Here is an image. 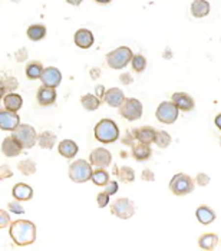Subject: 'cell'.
I'll list each match as a JSON object with an SVG mask.
<instances>
[{
	"instance_id": "cell-1",
	"label": "cell",
	"mask_w": 221,
	"mask_h": 251,
	"mask_svg": "<svg viewBox=\"0 0 221 251\" xmlns=\"http://www.w3.org/2000/svg\"><path fill=\"white\" fill-rule=\"evenodd\" d=\"M9 235L19 247L30 246L36 241V226L29 220H16L9 227Z\"/></svg>"
},
{
	"instance_id": "cell-2",
	"label": "cell",
	"mask_w": 221,
	"mask_h": 251,
	"mask_svg": "<svg viewBox=\"0 0 221 251\" xmlns=\"http://www.w3.org/2000/svg\"><path fill=\"white\" fill-rule=\"evenodd\" d=\"M94 134H95L97 141H99L102 144H112L114 141L120 138V128L115 124V121L102 119L95 125Z\"/></svg>"
},
{
	"instance_id": "cell-3",
	"label": "cell",
	"mask_w": 221,
	"mask_h": 251,
	"mask_svg": "<svg viewBox=\"0 0 221 251\" xmlns=\"http://www.w3.org/2000/svg\"><path fill=\"white\" fill-rule=\"evenodd\" d=\"M68 174L69 178L74 181V182H78V184H83L89 179H92V164L85 161V159H76L74 161L71 165H69V170H68Z\"/></svg>"
},
{
	"instance_id": "cell-4",
	"label": "cell",
	"mask_w": 221,
	"mask_h": 251,
	"mask_svg": "<svg viewBox=\"0 0 221 251\" xmlns=\"http://www.w3.org/2000/svg\"><path fill=\"white\" fill-rule=\"evenodd\" d=\"M168 188H170V191L174 195L184 197V195H188V194H191L194 191L196 182H194V179L190 175L180 173V174H175L172 176V179L168 184Z\"/></svg>"
},
{
	"instance_id": "cell-5",
	"label": "cell",
	"mask_w": 221,
	"mask_h": 251,
	"mask_svg": "<svg viewBox=\"0 0 221 251\" xmlns=\"http://www.w3.org/2000/svg\"><path fill=\"white\" fill-rule=\"evenodd\" d=\"M132 58H134L132 50L128 46H120L106 55V63L111 69L120 71V69H123L128 63H131Z\"/></svg>"
},
{
	"instance_id": "cell-6",
	"label": "cell",
	"mask_w": 221,
	"mask_h": 251,
	"mask_svg": "<svg viewBox=\"0 0 221 251\" xmlns=\"http://www.w3.org/2000/svg\"><path fill=\"white\" fill-rule=\"evenodd\" d=\"M12 135L15 136L23 147V150H30L35 147V144H38V132L36 129L29 125V124H20L19 126L12 132Z\"/></svg>"
},
{
	"instance_id": "cell-7",
	"label": "cell",
	"mask_w": 221,
	"mask_h": 251,
	"mask_svg": "<svg viewBox=\"0 0 221 251\" xmlns=\"http://www.w3.org/2000/svg\"><path fill=\"white\" fill-rule=\"evenodd\" d=\"M118 109H120V115L129 122L140 119L142 116V112H144L142 103L137 98H126Z\"/></svg>"
},
{
	"instance_id": "cell-8",
	"label": "cell",
	"mask_w": 221,
	"mask_h": 251,
	"mask_svg": "<svg viewBox=\"0 0 221 251\" xmlns=\"http://www.w3.org/2000/svg\"><path fill=\"white\" fill-rule=\"evenodd\" d=\"M178 112H180V109H178V106L172 100H164V102H161L160 105H158V108H157L155 118L160 122L165 124V125H171V124H174L177 121Z\"/></svg>"
},
{
	"instance_id": "cell-9",
	"label": "cell",
	"mask_w": 221,
	"mask_h": 251,
	"mask_svg": "<svg viewBox=\"0 0 221 251\" xmlns=\"http://www.w3.org/2000/svg\"><path fill=\"white\" fill-rule=\"evenodd\" d=\"M111 214L118 217L121 220H128L135 214V205L128 198H118L111 205Z\"/></svg>"
},
{
	"instance_id": "cell-10",
	"label": "cell",
	"mask_w": 221,
	"mask_h": 251,
	"mask_svg": "<svg viewBox=\"0 0 221 251\" xmlns=\"http://www.w3.org/2000/svg\"><path fill=\"white\" fill-rule=\"evenodd\" d=\"M89 162L98 168H108L112 164V155L105 148H95L89 155Z\"/></svg>"
},
{
	"instance_id": "cell-11",
	"label": "cell",
	"mask_w": 221,
	"mask_h": 251,
	"mask_svg": "<svg viewBox=\"0 0 221 251\" xmlns=\"http://www.w3.org/2000/svg\"><path fill=\"white\" fill-rule=\"evenodd\" d=\"M20 125V116L18 112L9 111V109H3L0 111V128L3 131H15Z\"/></svg>"
},
{
	"instance_id": "cell-12",
	"label": "cell",
	"mask_w": 221,
	"mask_h": 251,
	"mask_svg": "<svg viewBox=\"0 0 221 251\" xmlns=\"http://www.w3.org/2000/svg\"><path fill=\"white\" fill-rule=\"evenodd\" d=\"M40 80L43 85L46 86H52V88H58L62 82V74L58 68L55 66H48L43 69V74L40 76Z\"/></svg>"
},
{
	"instance_id": "cell-13",
	"label": "cell",
	"mask_w": 221,
	"mask_h": 251,
	"mask_svg": "<svg viewBox=\"0 0 221 251\" xmlns=\"http://www.w3.org/2000/svg\"><path fill=\"white\" fill-rule=\"evenodd\" d=\"M23 151V147L19 141L15 138V136H6L1 142V152L4 154V156H9V158H15L20 155V152Z\"/></svg>"
},
{
	"instance_id": "cell-14",
	"label": "cell",
	"mask_w": 221,
	"mask_h": 251,
	"mask_svg": "<svg viewBox=\"0 0 221 251\" xmlns=\"http://www.w3.org/2000/svg\"><path fill=\"white\" fill-rule=\"evenodd\" d=\"M171 100L178 106V109L182 111V112H191L196 106V102L191 95L185 94V92H175L172 94V98Z\"/></svg>"
},
{
	"instance_id": "cell-15",
	"label": "cell",
	"mask_w": 221,
	"mask_h": 251,
	"mask_svg": "<svg viewBox=\"0 0 221 251\" xmlns=\"http://www.w3.org/2000/svg\"><path fill=\"white\" fill-rule=\"evenodd\" d=\"M55 89L56 88L42 85L39 89H38V94H36L38 103L42 105V106H49V105L55 103V100H56V91Z\"/></svg>"
},
{
	"instance_id": "cell-16",
	"label": "cell",
	"mask_w": 221,
	"mask_h": 251,
	"mask_svg": "<svg viewBox=\"0 0 221 251\" xmlns=\"http://www.w3.org/2000/svg\"><path fill=\"white\" fill-rule=\"evenodd\" d=\"M126 98L123 95V92L121 91L120 88H111L105 92V97H103V102L106 105H109L111 108H120L121 105L123 103Z\"/></svg>"
},
{
	"instance_id": "cell-17",
	"label": "cell",
	"mask_w": 221,
	"mask_h": 251,
	"mask_svg": "<svg viewBox=\"0 0 221 251\" xmlns=\"http://www.w3.org/2000/svg\"><path fill=\"white\" fill-rule=\"evenodd\" d=\"M74 40H75V45L78 48H80V49H89L94 45V42H95L92 32L88 30V29H79V30H76V33L74 36Z\"/></svg>"
},
{
	"instance_id": "cell-18",
	"label": "cell",
	"mask_w": 221,
	"mask_h": 251,
	"mask_svg": "<svg viewBox=\"0 0 221 251\" xmlns=\"http://www.w3.org/2000/svg\"><path fill=\"white\" fill-rule=\"evenodd\" d=\"M58 151L63 158H68V159H72L75 158V155L78 154L79 151V147L75 141L72 139H63L60 141L59 145H58Z\"/></svg>"
},
{
	"instance_id": "cell-19",
	"label": "cell",
	"mask_w": 221,
	"mask_h": 251,
	"mask_svg": "<svg viewBox=\"0 0 221 251\" xmlns=\"http://www.w3.org/2000/svg\"><path fill=\"white\" fill-rule=\"evenodd\" d=\"M134 135L137 138V141L140 142H145V144H152L155 141V135L157 131L152 126H141V128H134L132 129Z\"/></svg>"
},
{
	"instance_id": "cell-20",
	"label": "cell",
	"mask_w": 221,
	"mask_h": 251,
	"mask_svg": "<svg viewBox=\"0 0 221 251\" xmlns=\"http://www.w3.org/2000/svg\"><path fill=\"white\" fill-rule=\"evenodd\" d=\"M132 156L137 159V161H147L151 158L152 155V150L149 147V144H145V142H135L132 147Z\"/></svg>"
},
{
	"instance_id": "cell-21",
	"label": "cell",
	"mask_w": 221,
	"mask_h": 251,
	"mask_svg": "<svg viewBox=\"0 0 221 251\" xmlns=\"http://www.w3.org/2000/svg\"><path fill=\"white\" fill-rule=\"evenodd\" d=\"M12 194H13V198L19 200V201H29L33 198V188L27 184H23V182H18L13 190H12Z\"/></svg>"
},
{
	"instance_id": "cell-22",
	"label": "cell",
	"mask_w": 221,
	"mask_h": 251,
	"mask_svg": "<svg viewBox=\"0 0 221 251\" xmlns=\"http://www.w3.org/2000/svg\"><path fill=\"white\" fill-rule=\"evenodd\" d=\"M23 105V98L20 97L19 94H15V92H10V94H6L3 97V106L9 111H13V112H18Z\"/></svg>"
},
{
	"instance_id": "cell-23",
	"label": "cell",
	"mask_w": 221,
	"mask_h": 251,
	"mask_svg": "<svg viewBox=\"0 0 221 251\" xmlns=\"http://www.w3.org/2000/svg\"><path fill=\"white\" fill-rule=\"evenodd\" d=\"M196 217L197 220L200 221L202 226H208L211 224L213 221H216V213L213 211V208L207 207V205H200L197 210H196Z\"/></svg>"
},
{
	"instance_id": "cell-24",
	"label": "cell",
	"mask_w": 221,
	"mask_h": 251,
	"mask_svg": "<svg viewBox=\"0 0 221 251\" xmlns=\"http://www.w3.org/2000/svg\"><path fill=\"white\" fill-rule=\"evenodd\" d=\"M210 13V3L208 0H194L191 3V15L197 19L205 18Z\"/></svg>"
},
{
	"instance_id": "cell-25",
	"label": "cell",
	"mask_w": 221,
	"mask_h": 251,
	"mask_svg": "<svg viewBox=\"0 0 221 251\" xmlns=\"http://www.w3.org/2000/svg\"><path fill=\"white\" fill-rule=\"evenodd\" d=\"M198 246H200L201 250H214L219 246V235L217 234H213V232H208V234L201 235L200 238H198Z\"/></svg>"
},
{
	"instance_id": "cell-26",
	"label": "cell",
	"mask_w": 221,
	"mask_h": 251,
	"mask_svg": "<svg viewBox=\"0 0 221 251\" xmlns=\"http://www.w3.org/2000/svg\"><path fill=\"white\" fill-rule=\"evenodd\" d=\"M58 138L52 132V131H43L40 132L39 138H38V145L42 150H52L56 144Z\"/></svg>"
},
{
	"instance_id": "cell-27",
	"label": "cell",
	"mask_w": 221,
	"mask_h": 251,
	"mask_svg": "<svg viewBox=\"0 0 221 251\" xmlns=\"http://www.w3.org/2000/svg\"><path fill=\"white\" fill-rule=\"evenodd\" d=\"M114 174L118 176V179H120L121 182H123V184H131V182H134V179H135V171L131 168V167H121V168H114Z\"/></svg>"
},
{
	"instance_id": "cell-28",
	"label": "cell",
	"mask_w": 221,
	"mask_h": 251,
	"mask_svg": "<svg viewBox=\"0 0 221 251\" xmlns=\"http://www.w3.org/2000/svg\"><path fill=\"white\" fill-rule=\"evenodd\" d=\"M100 102H103L99 97L92 95V94H86L80 98V103L86 111H97L100 106Z\"/></svg>"
},
{
	"instance_id": "cell-29",
	"label": "cell",
	"mask_w": 221,
	"mask_h": 251,
	"mask_svg": "<svg viewBox=\"0 0 221 251\" xmlns=\"http://www.w3.org/2000/svg\"><path fill=\"white\" fill-rule=\"evenodd\" d=\"M43 65L40 63L39 60H33V62H29L27 66H26V76L29 77L30 80H35V79H40L42 74H43Z\"/></svg>"
},
{
	"instance_id": "cell-30",
	"label": "cell",
	"mask_w": 221,
	"mask_h": 251,
	"mask_svg": "<svg viewBox=\"0 0 221 251\" xmlns=\"http://www.w3.org/2000/svg\"><path fill=\"white\" fill-rule=\"evenodd\" d=\"M26 35H27V38L30 39V40L39 42V40H42L46 36V26H43V25H32V26L27 27Z\"/></svg>"
},
{
	"instance_id": "cell-31",
	"label": "cell",
	"mask_w": 221,
	"mask_h": 251,
	"mask_svg": "<svg viewBox=\"0 0 221 251\" xmlns=\"http://www.w3.org/2000/svg\"><path fill=\"white\" fill-rule=\"evenodd\" d=\"M19 86V82L15 76H3L1 77V95L15 92Z\"/></svg>"
},
{
	"instance_id": "cell-32",
	"label": "cell",
	"mask_w": 221,
	"mask_h": 251,
	"mask_svg": "<svg viewBox=\"0 0 221 251\" xmlns=\"http://www.w3.org/2000/svg\"><path fill=\"white\" fill-rule=\"evenodd\" d=\"M109 174L105 171V168H98L92 174V182L98 187H105L109 182Z\"/></svg>"
},
{
	"instance_id": "cell-33",
	"label": "cell",
	"mask_w": 221,
	"mask_h": 251,
	"mask_svg": "<svg viewBox=\"0 0 221 251\" xmlns=\"http://www.w3.org/2000/svg\"><path fill=\"white\" fill-rule=\"evenodd\" d=\"M18 170L23 175L30 176V175H33L36 173V162L32 161V159H23V161H20L19 164H18Z\"/></svg>"
},
{
	"instance_id": "cell-34",
	"label": "cell",
	"mask_w": 221,
	"mask_h": 251,
	"mask_svg": "<svg viewBox=\"0 0 221 251\" xmlns=\"http://www.w3.org/2000/svg\"><path fill=\"white\" fill-rule=\"evenodd\" d=\"M171 141H172V138H171V135H170L168 132H165V131H157V135H155L154 144H155L158 148H161V150H165V148L170 147Z\"/></svg>"
},
{
	"instance_id": "cell-35",
	"label": "cell",
	"mask_w": 221,
	"mask_h": 251,
	"mask_svg": "<svg viewBox=\"0 0 221 251\" xmlns=\"http://www.w3.org/2000/svg\"><path fill=\"white\" fill-rule=\"evenodd\" d=\"M131 65H132V69L135 72L141 74L147 68V59H145V56H142L141 53H137V55H134V58L131 60Z\"/></svg>"
},
{
	"instance_id": "cell-36",
	"label": "cell",
	"mask_w": 221,
	"mask_h": 251,
	"mask_svg": "<svg viewBox=\"0 0 221 251\" xmlns=\"http://www.w3.org/2000/svg\"><path fill=\"white\" fill-rule=\"evenodd\" d=\"M109 194L106 193V191H102L97 195V202H98V207L99 208H105L108 204H109Z\"/></svg>"
},
{
	"instance_id": "cell-37",
	"label": "cell",
	"mask_w": 221,
	"mask_h": 251,
	"mask_svg": "<svg viewBox=\"0 0 221 251\" xmlns=\"http://www.w3.org/2000/svg\"><path fill=\"white\" fill-rule=\"evenodd\" d=\"M7 208H9V211H12L13 214H23V213H25V208L22 207V204H20L19 200L10 201V202L7 204Z\"/></svg>"
},
{
	"instance_id": "cell-38",
	"label": "cell",
	"mask_w": 221,
	"mask_h": 251,
	"mask_svg": "<svg viewBox=\"0 0 221 251\" xmlns=\"http://www.w3.org/2000/svg\"><path fill=\"white\" fill-rule=\"evenodd\" d=\"M135 141H137V138H135L132 131L125 132V135L122 136V139H121V142H122L123 145H126V147H132V145L135 144Z\"/></svg>"
},
{
	"instance_id": "cell-39",
	"label": "cell",
	"mask_w": 221,
	"mask_h": 251,
	"mask_svg": "<svg viewBox=\"0 0 221 251\" xmlns=\"http://www.w3.org/2000/svg\"><path fill=\"white\" fill-rule=\"evenodd\" d=\"M118 190H120V185H118L117 181H109L105 185V191L109 194V195H115V194L118 193Z\"/></svg>"
},
{
	"instance_id": "cell-40",
	"label": "cell",
	"mask_w": 221,
	"mask_h": 251,
	"mask_svg": "<svg viewBox=\"0 0 221 251\" xmlns=\"http://www.w3.org/2000/svg\"><path fill=\"white\" fill-rule=\"evenodd\" d=\"M210 176L207 174H204V173H200V174L196 176V184L198 185V187H205L207 184H210Z\"/></svg>"
},
{
	"instance_id": "cell-41",
	"label": "cell",
	"mask_w": 221,
	"mask_h": 251,
	"mask_svg": "<svg viewBox=\"0 0 221 251\" xmlns=\"http://www.w3.org/2000/svg\"><path fill=\"white\" fill-rule=\"evenodd\" d=\"M141 179H142V181H147V182H154V181H155V174H154L149 168H145V170L141 173Z\"/></svg>"
},
{
	"instance_id": "cell-42",
	"label": "cell",
	"mask_w": 221,
	"mask_h": 251,
	"mask_svg": "<svg viewBox=\"0 0 221 251\" xmlns=\"http://www.w3.org/2000/svg\"><path fill=\"white\" fill-rule=\"evenodd\" d=\"M7 226H10L9 214L6 213L4 210H1V211H0V228H6Z\"/></svg>"
},
{
	"instance_id": "cell-43",
	"label": "cell",
	"mask_w": 221,
	"mask_h": 251,
	"mask_svg": "<svg viewBox=\"0 0 221 251\" xmlns=\"http://www.w3.org/2000/svg\"><path fill=\"white\" fill-rule=\"evenodd\" d=\"M120 80L121 83H123V85H131L134 82V77H132V75L129 72H123V74L120 75Z\"/></svg>"
},
{
	"instance_id": "cell-44",
	"label": "cell",
	"mask_w": 221,
	"mask_h": 251,
	"mask_svg": "<svg viewBox=\"0 0 221 251\" xmlns=\"http://www.w3.org/2000/svg\"><path fill=\"white\" fill-rule=\"evenodd\" d=\"M15 58L18 62H25L26 59H27V50H26V48H22L19 49L16 53H15Z\"/></svg>"
},
{
	"instance_id": "cell-45",
	"label": "cell",
	"mask_w": 221,
	"mask_h": 251,
	"mask_svg": "<svg viewBox=\"0 0 221 251\" xmlns=\"http://www.w3.org/2000/svg\"><path fill=\"white\" fill-rule=\"evenodd\" d=\"M13 173H12V170L7 167V165H3L1 168H0V178L1 179H6V178H9V176H12Z\"/></svg>"
},
{
	"instance_id": "cell-46",
	"label": "cell",
	"mask_w": 221,
	"mask_h": 251,
	"mask_svg": "<svg viewBox=\"0 0 221 251\" xmlns=\"http://www.w3.org/2000/svg\"><path fill=\"white\" fill-rule=\"evenodd\" d=\"M105 92H106V91H105V88H103L102 85H98V86H97V95H98L102 100H103V97H105Z\"/></svg>"
},
{
	"instance_id": "cell-47",
	"label": "cell",
	"mask_w": 221,
	"mask_h": 251,
	"mask_svg": "<svg viewBox=\"0 0 221 251\" xmlns=\"http://www.w3.org/2000/svg\"><path fill=\"white\" fill-rule=\"evenodd\" d=\"M214 124H216V126L219 128L221 131V114H219V115L216 116V119H214Z\"/></svg>"
},
{
	"instance_id": "cell-48",
	"label": "cell",
	"mask_w": 221,
	"mask_h": 251,
	"mask_svg": "<svg viewBox=\"0 0 221 251\" xmlns=\"http://www.w3.org/2000/svg\"><path fill=\"white\" fill-rule=\"evenodd\" d=\"M82 1H83V0H66V3H69V4H72V6H79Z\"/></svg>"
},
{
	"instance_id": "cell-49",
	"label": "cell",
	"mask_w": 221,
	"mask_h": 251,
	"mask_svg": "<svg viewBox=\"0 0 221 251\" xmlns=\"http://www.w3.org/2000/svg\"><path fill=\"white\" fill-rule=\"evenodd\" d=\"M91 76L94 77V79H97V77L99 76V69H92L91 71Z\"/></svg>"
},
{
	"instance_id": "cell-50",
	"label": "cell",
	"mask_w": 221,
	"mask_h": 251,
	"mask_svg": "<svg viewBox=\"0 0 221 251\" xmlns=\"http://www.w3.org/2000/svg\"><path fill=\"white\" fill-rule=\"evenodd\" d=\"M164 58H165V59L172 58V53H171V52H170V49H168V48H167V50H165V52H164Z\"/></svg>"
},
{
	"instance_id": "cell-51",
	"label": "cell",
	"mask_w": 221,
	"mask_h": 251,
	"mask_svg": "<svg viewBox=\"0 0 221 251\" xmlns=\"http://www.w3.org/2000/svg\"><path fill=\"white\" fill-rule=\"evenodd\" d=\"M97 3H99V4H108V3H111L112 0H95Z\"/></svg>"
},
{
	"instance_id": "cell-52",
	"label": "cell",
	"mask_w": 221,
	"mask_h": 251,
	"mask_svg": "<svg viewBox=\"0 0 221 251\" xmlns=\"http://www.w3.org/2000/svg\"><path fill=\"white\" fill-rule=\"evenodd\" d=\"M10 1H13V3H19L20 0H10Z\"/></svg>"
},
{
	"instance_id": "cell-53",
	"label": "cell",
	"mask_w": 221,
	"mask_h": 251,
	"mask_svg": "<svg viewBox=\"0 0 221 251\" xmlns=\"http://www.w3.org/2000/svg\"><path fill=\"white\" fill-rule=\"evenodd\" d=\"M220 147H221V136H220Z\"/></svg>"
}]
</instances>
